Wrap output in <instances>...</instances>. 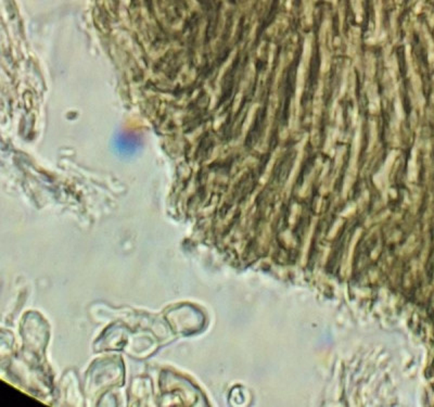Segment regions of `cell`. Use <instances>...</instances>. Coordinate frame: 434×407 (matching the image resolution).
I'll return each instance as SVG.
<instances>
[{
    "mask_svg": "<svg viewBox=\"0 0 434 407\" xmlns=\"http://www.w3.org/2000/svg\"><path fill=\"white\" fill-rule=\"evenodd\" d=\"M0 406L1 407H34L43 406L24 393L20 392L6 382H1L0 389Z\"/></svg>",
    "mask_w": 434,
    "mask_h": 407,
    "instance_id": "cell-1",
    "label": "cell"
}]
</instances>
